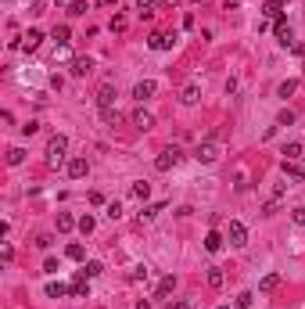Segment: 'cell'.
Listing matches in <instances>:
<instances>
[{
  "mask_svg": "<svg viewBox=\"0 0 305 309\" xmlns=\"http://www.w3.org/2000/svg\"><path fill=\"white\" fill-rule=\"evenodd\" d=\"M155 90H158V83H155V79H140V83L133 86V97H136V101L144 104L147 97H155Z\"/></svg>",
  "mask_w": 305,
  "mask_h": 309,
  "instance_id": "6",
  "label": "cell"
},
{
  "mask_svg": "<svg viewBox=\"0 0 305 309\" xmlns=\"http://www.w3.org/2000/svg\"><path fill=\"white\" fill-rule=\"evenodd\" d=\"M277 288H280V277L277 273H266L262 281H258V291H262V295H273Z\"/></svg>",
  "mask_w": 305,
  "mask_h": 309,
  "instance_id": "14",
  "label": "cell"
},
{
  "mask_svg": "<svg viewBox=\"0 0 305 309\" xmlns=\"http://www.w3.org/2000/svg\"><path fill=\"white\" fill-rule=\"evenodd\" d=\"M133 126L136 130H151V126H155V115L144 112V108H136V112H133Z\"/></svg>",
  "mask_w": 305,
  "mask_h": 309,
  "instance_id": "11",
  "label": "cell"
},
{
  "mask_svg": "<svg viewBox=\"0 0 305 309\" xmlns=\"http://www.w3.org/2000/svg\"><path fill=\"white\" fill-rule=\"evenodd\" d=\"M205 281H208V288H223V281H226V273H223L219 266H208V273H205Z\"/></svg>",
  "mask_w": 305,
  "mask_h": 309,
  "instance_id": "17",
  "label": "cell"
},
{
  "mask_svg": "<svg viewBox=\"0 0 305 309\" xmlns=\"http://www.w3.org/2000/svg\"><path fill=\"white\" fill-rule=\"evenodd\" d=\"M158 4H162V7H173V4H176V0H158Z\"/></svg>",
  "mask_w": 305,
  "mask_h": 309,
  "instance_id": "45",
  "label": "cell"
},
{
  "mask_svg": "<svg viewBox=\"0 0 305 309\" xmlns=\"http://www.w3.org/2000/svg\"><path fill=\"white\" fill-rule=\"evenodd\" d=\"M136 309H151V302H147V299H144V302H136Z\"/></svg>",
  "mask_w": 305,
  "mask_h": 309,
  "instance_id": "44",
  "label": "cell"
},
{
  "mask_svg": "<svg viewBox=\"0 0 305 309\" xmlns=\"http://www.w3.org/2000/svg\"><path fill=\"white\" fill-rule=\"evenodd\" d=\"M72 295H90V284H86V277H79V281H72Z\"/></svg>",
  "mask_w": 305,
  "mask_h": 309,
  "instance_id": "29",
  "label": "cell"
},
{
  "mask_svg": "<svg viewBox=\"0 0 305 309\" xmlns=\"http://www.w3.org/2000/svg\"><path fill=\"white\" fill-rule=\"evenodd\" d=\"M68 291H72V288H65L61 281H58V284H47V299H65Z\"/></svg>",
  "mask_w": 305,
  "mask_h": 309,
  "instance_id": "24",
  "label": "cell"
},
{
  "mask_svg": "<svg viewBox=\"0 0 305 309\" xmlns=\"http://www.w3.org/2000/svg\"><path fill=\"white\" fill-rule=\"evenodd\" d=\"M22 162H25V151L22 148H11L7 151V165H22Z\"/></svg>",
  "mask_w": 305,
  "mask_h": 309,
  "instance_id": "31",
  "label": "cell"
},
{
  "mask_svg": "<svg viewBox=\"0 0 305 309\" xmlns=\"http://www.w3.org/2000/svg\"><path fill=\"white\" fill-rule=\"evenodd\" d=\"M40 40H43L40 29H29V33L22 36V51H36V47H40Z\"/></svg>",
  "mask_w": 305,
  "mask_h": 309,
  "instance_id": "15",
  "label": "cell"
},
{
  "mask_svg": "<svg viewBox=\"0 0 305 309\" xmlns=\"http://www.w3.org/2000/svg\"><path fill=\"white\" fill-rule=\"evenodd\" d=\"M155 4H158V0H136V11H140V18H151V14H155Z\"/></svg>",
  "mask_w": 305,
  "mask_h": 309,
  "instance_id": "25",
  "label": "cell"
},
{
  "mask_svg": "<svg viewBox=\"0 0 305 309\" xmlns=\"http://www.w3.org/2000/svg\"><path fill=\"white\" fill-rule=\"evenodd\" d=\"M158 212H162V205H144V212H140V223H144V220H155Z\"/></svg>",
  "mask_w": 305,
  "mask_h": 309,
  "instance_id": "36",
  "label": "cell"
},
{
  "mask_svg": "<svg viewBox=\"0 0 305 309\" xmlns=\"http://www.w3.org/2000/svg\"><path fill=\"white\" fill-rule=\"evenodd\" d=\"M112 101H115V86H112V83H104V86L97 90V108L104 112V108H112Z\"/></svg>",
  "mask_w": 305,
  "mask_h": 309,
  "instance_id": "9",
  "label": "cell"
},
{
  "mask_svg": "<svg viewBox=\"0 0 305 309\" xmlns=\"http://www.w3.org/2000/svg\"><path fill=\"white\" fill-rule=\"evenodd\" d=\"M43 273H58V259H47V262H43Z\"/></svg>",
  "mask_w": 305,
  "mask_h": 309,
  "instance_id": "42",
  "label": "cell"
},
{
  "mask_svg": "<svg viewBox=\"0 0 305 309\" xmlns=\"http://www.w3.org/2000/svg\"><path fill=\"white\" fill-rule=\"evenodd\" d=\"M72 227H79V220H72L68 212H58V230H61V234H68Z\"/></svg>",
  "mask_w": 305,
  "mask_h": 309,
  "instance_id": "21",
  "label": "cell"
},
{
  "mask_svg": "<svg viewBox=\"0 0 305 309\" xmlns=\"http://www.w3.org/2000/svg\"><path fill=\"white\" fill-rule=\"evenodd\" d=\"M280 169H284V176H287V180H295V183H302V180H305V169H298L295 162H287V158L280 162Z\"/></svg>",
  "mask_w": 305,
  "mask_h": 309,
  "instance_id": "13",
  "label": "cell"
},
{
  "mask_svg": "<svg viewBox=\"0 0 305 309\" xmlns=\"http://www.w3.org/2000/svg\"><path fill=\"white\" fill-rule=\"evenodd\" d=\"M122 29H126V18H122V14H115V18H112V33H122Z\"/></svg>",
  "mask_w": 305,
  "mask_h": 309,
  "instance_id": "38",
  "label": "cell"
},
{
  "mask_svg": "<svg viewBox=\"0 0 305 309\" xmlns=\"http://www.w3.org/2000/svg\"><path fill=\"white\" fill-rule=\"evenodd\" d=\"M280 11H284V0H269V4L262 7L266 18H280Z\"/></svg>",
  "mask_w": 305,
  "mask_h": 309,
  "instance_id": "22",
  "label": "cell"
},
{
  "mask_svg": "<svg viewBox=\"0 0 305 309\" xmlns=\"http://www.w3.org/2000/svg\"><path fill=\"white\" fill-rule=\"evenodd\" d=\"M165 309H190V302H169Z\"/></svg>",
  "mask_w": 305,
  "mask_h": 309,
  "instance_id": "43",
  "label": "cell"
},
{
  "mask_svg": "<svg viewBox=\"0 0 305 309\" xmlns=\"http://www.w3.org/2000/svg\"><path fill=\"white\" fill-rule=\"evenodd\" d=\"M180 158H183V151H180V148H165L158 158H155V169H158V173H169L173 165H180Z\"/></svg>",
  "mask_w": 305,
  "mask_h": 309,
  "instance_id": "3",
  "label": "cell"
},
{
  "mask_svg": "<svg viewBox=\"0 0 305 309\" xmlns=\"http://www.w3.org/2000/svg\"><path fill=\"white\" fill-rule=\"evenodd\" d=\"M101 115H104V122H119V119H122V115L115 112V108H104V112H101Z\"/></svg>",
  "mask_w": 305,
  "mask_h": 309,
  "instance_id": "39",
  "label": "cell"
},
{
  "mask_svg": "<svg viewBox=\"0 0 305 309\" xmlns=\"http://www.w3.org/2000/svg\"><path fill=\"white\" fill-rule=\"evenodd\" d=\"M194 158H197V162H205V165H212V162L219 158V148H216V141H205V144H197Z\"/></svg>",
  "mask_w": 305,
  "mask_h": 309,
  "instance_id": "4",
  "label": "cell"
},
{
  "mask_svg": "<svg viewBox=\"0 0 305 309\" xmlns=\"http://www.w3.org/2000/svg\"><path fill=\"white\" fill-rule=\"evenodd\" d=\"M94 227H97V220H94L90 212H86V216H79V234H83V237H86V234H94Z\"/></svg>",
  "mask_w": 305,
  "mask_h": 309,
  "instance_id": "23",
  "label": "cell"
},
{
  "mask_svg": "<svg viewBox=\"0 0 305 309\" xmlns=\"http://www.w3.org/2000/svg\"><path fill=\"white\" fill-rule=\"evenodd\" d=\"M251 302H255L251 291H241V295H237V309H251Z\"/></svg>",
  "mask_w": 305,
  "mask_h": 309,
  "instance_id": "32",
  "label": "cell"
},
{
  "mask_svg": "<svg viewBox=\"0 0 305 309\" xmlns=\"http://www.w3.org/2000/svg\"><path fill=\"white\" fill-rule=\"evenodd\" d=\"M144 277H147V270H144V266H136V270L129 273V281H144Z\"/></svg>",
  "mask_w": 305,
  "mask_h": 309,
  "instance_id": "41",
  "label": "cell"
},
{
  "mask_svg": "<svg viewBox=\"0 0 305 309\" xmlns=\"http://www.w3.org/2000/svg\"><path fill=\"white\" fill-rule=\"evenodd\" d=\"M104 216H108V220H122V202H112L104 209Z\"/></svg>",
  "mask_w": 305,
  "mask_h": 309,
  "instance_id": "33",
  "label": "cell"
},
{
  "mask_svg": "<svg viewBox=\"0 0 305 309\" xmlns=\"http://www.w3.org/2000/svg\"><path fill=\"white\" fill-rule=\"evenodd\" d=\"M173 288H176V277H173V273H169V277H162V281H158V291H155V299H165Z\"/></svg>",
  "mask_w": 305,
  "mask_h": 309,
  "instance_id": "19",
  "label": "cell"
},
{
  "mask_svg": "<svg viewBox=\"0 0 305 309\" xmlns=\"http://www.w3.org/2000/svg\"><path fill=\"white\" fill-rule=\"evenodd\" d=\"M86 173H90V162H86V158H72V162H68V176H72V180H83Z\"/></svg>",
  "mask_w": 305,
  "mask_h": 309,
  "instance_id": "10",
  "label": "cell"
},
{
  "mask_svg": "<svg viewBox=\"0 0 305 309\" xmlns=\"http://www.w3.org/2000/svg\"><path fill=\"white\" fill-rule=\"evenodd\" d=\"M65 151H68V137H51L47 141V165H61L65 162Z\"/></svg>",
  "mask_w": 305,
  "mask_h": 309,
  "instance_id": "1",
  "label": "cell"
},
{
  "mask_svg": "<svg viewBox=\"0 0 305 309\" xmlns=\"http://www.w3.org/2000/svg\"><path fill=\"white\" fill-rule=\"evenodd\" d=\"M223 244H226V237L219 234V230H208V234H205V248L208 252H223Z\"/></svg>",
  "mask_w": 305,
  "mask_h": 309,
  "instance_id": "12",
  "label": "cell"
},
{
  "mask_svg": "<svg viewBox=\"0 0 305 309\" xmlns=\"http://www.w3.org/2000/svg\"><path fill=\"white\" fill-rule=\"evenodd\" d=\"M295 90H298V83H295V79H284V83L277 86V94H280V97H291Z\"/></svg>",
  "mask_w": 305,
  "mask_h": 309,
  "instance_id": "30",
  "label": "cell"
},
{
  "mask_svg": "<svg viewBox=\"0 0 305 309\" xmlns=\"http://www.w3.org/2000/svg\"><path fill=\"white\" fill-rule=\"evenodd\" d=\"M173 43H176V40H173L169 33H151L147 47H151V51H173Z\"/></svg>",
  "mask_w": 305,
  "mask_h": 309,
  "instance_id": "7",
  "label": "cell"
},
{
  "mask_svg": "<svg viewBox=\"0 0 305 309\" xmlns=\"http://www.w3.org/2000/svg\"><path fill=\"white\" fill-rule=\"evenodd\" d=\"M291 220H295V227H305V209H291Z\"/></svg>",
  "mask_w": 305,
  "mask_h": 309,
  "instance_id": "37",
  "label": "cell"
},
{
  "mask_svg": "<svg viewBox=\"0 0 305 309\" xmlns=\"http://www.w3.org/2000/svg\"><path fill=\"white\" fill-rule=\"evenodd\" d=\"M97 273H104V266L97 259H90V262H83V277H97Z\"/></svg>",
  "mask_w": 305,
  "mask_h": 309,
  "instance_id": "28",
  "label": "cell"
},
{
  "mask_svg": "<svg viewBox=\"0 0 305 309\" xmlns=\"http://www.w3.org/2000/svg\"><path fill=\"white\" fill-rule=\"evenodd\" d=\"M58 4H65V0H58Z\"/></svg>",
  "mask_w": 305,
  "mask_h": 309,
  "instance_id": "47",
  "label": "cell"
},
{
  "mask_svg": "<svg viewBox=\"0 0 305 309\" xmlns=\"http://www.w3.org/2000/svg\"><path fill=\"white\" fill-rule=\"evenodd\" d=\"M36 130H40V122H25V126H22V133H25V137H33Z\"/></svg>",
  "mask_w": 305,
  "mask_h": 309,
  "instance_id": "40",
  "label": "cell"
},
{
  "mask_svg": "<svg viewBox=\"0 0 305 309\" xmlns=\"http://www.w3.org/2000/svg\"><path fill=\"white\" fill-rule=\"evenodd\" d=\"M291 122H295V112H291V108H284V112L277 115V126H291Z\"/></svg>",
  "mask_w": 305,
  "mask_h": 309,
  "instance_id": "34",
  "label": "cell"
},
{
  "mask_svg": "<svg viewBox=\"0 0 305 309\" xmlns=\"http://www.w3.org/2000/svg\"><path fill=\"white\" fill-rule=\"evenodd\" d=\"M273 33H277V43H280V47H295V33H291V25H287L284 18H277Z\"/></svg>",
  "mask_w": 305,
  "mask_h": 309,
  "instance_id": "5",
  "label": "cell"
},
{
  "mask_svg": "<svg viewBox=\"0 0 305 309\" xmlns=\"http://www.w3.org/2000/svg\"><path fill=\"white\" fill-rule=\"evenodd\" d=\"M147 194H151V183H147V180H136V183H133V198H140V202H144Z\"/></svg>",
  "mask_w": 305,
  "mask_h": 309,
  "instance_id": "27",
  "label": "cell"
},
{
  "mask_svg": "<svg viewBox=\"0 0 305 309\" xmlns=\"http://www.w3.org/2000/svg\"><path fill=\"white\" fill-rule=\"evenodd\" d=\"M302 154H305V148H302L298 141H291V144H284V158H287V162H298Z\"/></svg>",
  "mask_w": 305,
  "mask_h": 309,
  "instance_id": "18",
  "label": "cell"
},
{
  "mask_svg": "<svg viewBox=\"0 0 305 309\" xmlns=\"http://www.w3.org/2000/svg\"><path fill=\"white\" fill-rule=\"evenodd\" d=\"M219 309H230V306H219Z\"/></svg>",
  "mask_w": 305,
  "mask_h": 309,
  "instance_id": "46",
  "label": "cell"
},
{
  "mask_svg": "<svg viewBox=\"0 0 305 309\" xmlns=\"http://www.w3.org/2000/svg\"><path fill=\"white\" fill-rule=\"evenodd\" d=\"M226 241H230L234 248H244V244H248V227H244L241 220H230V227H226Z\"/></svg>",
  "mask_w": 305,
  "mask_h": 309,
  "instance_id": "2",
  "label": "cell"
},
{
  "mask_svg": "<svg viewBox=\"0 0 305 309\" xmlns=\"http://www.w3.org/2000/svg\"><path fill=\"white\" fill-rule=\"evenodd\" d=\"M54 40H58V47H65V43L72 40V29H68V25H58V29H54Z\"/></svg>",
  "mask_w": 305,
  "mask_h": 309,
  "instance_id": "26",
  "label": "cell"
},
{
  "mask_svg": "<svg viewBox=\"0 0 305 309\" xmlns=\"http://www.w3.org/2000/svg\"><path fill=\"white\" fill-rule=\"evenodd\" d=\"M65 255H68L72 262H83V259H86V248H83V244H79V241H72V244H68V248H65Z\"/></svg>",
  "mask_w": 305,
  "mask_h": 309,
  "instance_id": "20",
  "label": "cell"
},
{
  "mask_svg": "<svg viewBox=\"0 0 305 309\" xmlns=\"http://www.w3.org/2000/svg\"><path fill=\"white\" fill-rule=\"evenodd\" d=\"M90 72H94V58H86V54L72 58V76H90Z\"/></svg>",
  "mask_w": 305,
  "mask_h": 309,
  "instance_id": "8",
  "label": "cell"
},
{
  "mask_svg": "<svg viewBox=\"0 0 305 309\" xmlns=\"http://www.w3.org/2000/svg\"><path fill=\"white\" fill-rule=\"evenodd\" d=\"M68 14H72V18H79V14H86V4H83V0H72V4H68Z\"/></svg>",
  "mask_w": 305,
  "mask_h": 309,
  "instance_id": "35",
  "label": "cell"
},
{
  "mask_svg": "<svg viewBox=\"0 0 305 309\" xmlns=\"http://www.w3.org/2000/svg\"><path fill=\"white\" fill-rule=\"evenodd\" d=\"M180 97H183V104H197V101H201V86H197V83H187Z\"/></svg>",
  "mask_w": 305,
  "mask_h": 309,
  "instance_id": "16",
  "label": "cell"
}]
</instances>
